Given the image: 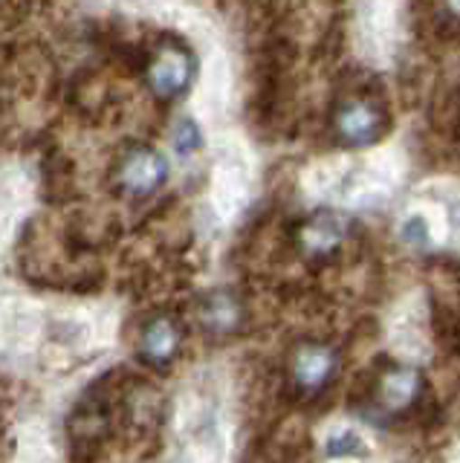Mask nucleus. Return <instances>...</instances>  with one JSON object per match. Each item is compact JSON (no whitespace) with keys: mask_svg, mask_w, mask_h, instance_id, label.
I'll return each instance as SVG.
<instances>
[{"mask_svg":"<svg viewBox=\"0 0 460 463\" xmlns=\"http://www.w3.org/2000/svg\"><path fill=\"white\" fill-rule=\"evenodd\" d=\"M333 130L344 145L362 148V145L380 142L391 130V113L385 110L380 99L351 96L339 101L333 113Z\"/></svg>","mask_w":460,"mask_h":463,"instance_id":"1","label":"nucleus"},{"mask_svg":"<svg viewBox=\"0 0 460 463\" xmlns=\"http://www.w3.org/2000/svg\"><path fill=\"white\" fill-rule=\"evenodd\" d=\"M423 373L417 368L406 365H391L373 380L368 391L371 411L380 417H406L414 414L423 402Z\"/></svg>","mask_w":460,"mask_h":463,"instance_id":"2","label":"nucleus"},{"mask_svg":"<svg viewBox=\"0 0 460 463\" xmlns=\"http://www.w3.org/2000/svg\"><path fill=\"white\" fill-rule=\"evenodd\" d=\"M336 368H339V359H336L333 347L307 342V345L296 347L293 362H290V376H293V385L298 394L313 397L333 383Z\"/></svg>","mask_w":460,"mask_h":463,"instance_id":"3","label":"nucleus"},{"mask_svg":"<svg viewBox=\"0 0 460 463\" xmlns=\"http://www.w3.org/2000/svg\"><path fill=\"white\" fill-rule=\"evenodd\" d=\"M168 177V163L163 154L151 148H134L117 168V183L125 194L148 197L160 188Z\"/></svg>","mask_w":460,"mask_h":463,"instance_id":"4","label":"nucleus"},{"mask_svg":"<svg viewBox=\"0 0 460 463\" xmlns=\"http://www.w3.org/2000/svg\"><path fill=\"white\" fill-rule=\"evenodd\" d=\"M146 79H148L151 93H156L160 99H174L194 79V58L189 50L163 47L151 58V64L146 70Z\"/></svg>","mask_w":460,"mask_h":463,"instance_id":"5","label":"nucleus"},{"mask_svg":"<svg viewBox=\"0 0 460 463\" xmlns=\"http://www.w3.org/2000/svg\"><path fill=\"white\" fill-rule=\"evenodd\" d=\"M344 232H348V223H344L339 214L319 212V214H313V217H307L305 223H301L298 250L305 252L307 258H327L342 246Z\"/></svg>","mask_w":460,"mask_h":463,"instance_id":"6","label":"nucleus"},{"mask_svg":"<svg viewBox=\"0 0 460 463\" xmlns=\"http://www.w3.org/2000/svg\"><path fill=\"white\" fill-rule=\"evenodd\" d=\"M142 356H146L151 365H165V362L174 359L177 347H180V330L171 318H154L146 327L139 339Z\"/></svg>","mask_w":460,"mask_h":463,"instance_id":"7","label":"nucleus"},{"mask_svg":"<svg viewBox=\"0 0 460 463\" xmlns=\"http://www.w3.org/2000/svg\"><path fill=\"white\" fill-rule=\"evenodd\" d=\"M203 325L209 330H218V333H229V330H238L243 322V307L240 301L232 293H211L209 301L203 304Z\"/></svg>","mask_w":460,"mask_h":463,"instance_id":"8","label":"nucleus"},{"mask_svg":"<svg viewBox=\"0 0 460 463\" xmlns=\"http://www.w3.org/2000/svg\"><path fill=\"white\" fill-rule=\"evenodd\" d=\"M174 145L180 154H192L200 148V128L192 122V119H183L177 128H174Z\"/></svg>","mask_w":460,"mask_h":463,"instance_id":"9","label":"nucleus"},{"mask_svg":"<svg viewBox=\"0 0 460 463\" xmlns=\"http://www.w3.org/2000/svg\"><path fill=\"white\" fill-rule=\"evenodd\" d=\"M443 12L449 14V18L460 21V0H443Z\"/></svg>","mask_w":460,"mask_h":463,"instance_id":"10","label":"nucleus"}]
</instances>
